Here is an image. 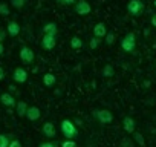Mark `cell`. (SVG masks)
<instances>
[{"instance_id":"6da1fadb","label":"cell","mask_w":156,"mask_h":147,"mask_svg":"<svg viewBox=\"0 0 156 147\" xmlns=\"http://www.w3.org/2000/svg\"><path fill=\"white\" fill-rule=\"evenodd\" d=\"M60 129L66 139H75L78 136V129L75 127V124L70 120H63L60 123Z\"/></svg>"},{"instance_id":"52a82bcc","label":"cell","mask_w":156,"mask_h":147,"mask_svg":"<svg viewBox=\"0 0 156 147\" xmlns=\"http://www.w3.org/2000/svg\"><path fill=\"white\" fill-rule=\"evenodd\" d=\"M12 80H14L16 83H19V84L26 83V81H28V70H26L25 67H22V66L16 67L14 72H12Z\"/></svg>"},{"instance_id":"ac0fdd59","label":"cell","mask_w":156,"mask_h":147,"mask_svg":"<svg viewBox=\"0 0 156 147\" xmlns=\"http://www.w3.org/2000/svg\"><path fill=\"white\" fill-rule=\"evenodd\" d=\"M70 48L73 49V51H81L83 49V40L80 38V37H72L70 38Z\"/></svg>"},{"instance_id":"603a6c76","label":"cell","mask_w":156,"mask_h":147,"mask_svg":"<svg viewBox=\"0 0 156 147\" xmlns=\"http://www.w3.org/2000/svg\"><path fill=\"white\" fill-rule=\"evenodd\" d=\"M133 138H135V141L139 144V147H144V145H145V139H144V135H142V133L135 132V133H133Z\"/></svg>"},{"instance_id":"30bf717a","label":"cell","mask_w":156,"mask_h":147,"mask_svg":"<svg viewBox=\"0 0 156 147\" xmlns=\"http://www.w3.org/2000/svg\"><path fill=\"white\" fill-rule=\"evenodd\" d=\"M40 117H41V110L37 107V106H29L28 107V110H26V120L28 121H37V120H40Z\"/></svg>"},{"instance_id":"ffe728a7","label":"cell","mask_w":156,"mask_h":147,"mask_svg":"<svg viewBox=\"0 0 156 147\" xmlns=\"http://www.w3.org/2000/svg\"><path fill=\"white\" fill-rule=\"evenodd\" d=\"M11 136L6 133H0V147H9Z\"/></svg>"},{"instance_id":"d6a6232c","label":"cell","mask_w":156,"mask_h":147,"mask_svg":"<svg viewBox=\"0 0 156 147\" xmlns=\"http://www.w3.org/2000/svg\"><path fill=\"white\" fill-rule=\"evenodd\" d=\"M5 78V69L2 67V66H0V81H2Z\"/></svg>"},{"instance_id":"44dd1931","label":"cell","mask_w":156,"mask_h":147,"mask_svg":"<svg viewBox=\"0 0 156 147\" xmlns=\"http://www.w3.org/2000/svg\"><path fill=\"white\" fill-rule=\"evenodd\" d=\"M9 14H11L9 13V5L2 2V3H0V16H2V17H8Z\"/></svg>"},{"instance_id":"f546056e","label":"cell","mask_w":156,"mask_h":147,"mask_svg":"<svg viewBox=\"0 0 156 147\" xmlns=\"http://www.w3.org/2000/svg\"><path fill=\"white\" fill-rule=\"evenodd\" d=\"M6 35H8V32L5 29H0V43H3L6 40Z\"/></svg>"},{"instance_id":"2e32d148","label":"cell","mask_w":156,"mask_h":147,"mask_svg":"<svg viewBox=\"0 0 156 147\" xmlns=\"http://www.w3.org/2000/svg\"><path fill=\"white\" fill-rule=\"evenodd\" d=\"M43 84L46 88H54L57 84V77L54 75V74H51V72L44 74V75H43Z\"/></svg>"},{"instance_id":"4316f807","label":"cell","mask_w":156,"mask_h":147,"mask_svg":"<svg viewBox=\"0 0 156 147\" xmlns=\"http://www.w3.org/2000/svg\"><path fill=\"white\" fill-rule=\"evenodd\" d=\"M60 147H76V141L75 139H64L60 144Z\"/></svg>"},{"instance_id":"d6986e66","label":"cell","mask_w":156,"mask_h":147,"mask_svg":"<svg viewBox=\"0 0 156 147\" xmlns=\"http://www.w3.org/2000/svg\"><path fill=\"white\" fill-rule=\"evenodd\" d=\"M113 75H115V67L112 64H106L103 67V77L104 78H112Z\"/></svg>"},{"instance_id":"7c38bea8","label":"cell","mask_w":156,"mask_h":147,"mask_svg":"<svg viewBox=\"0 0 156 147\" xmlns=\"http://www.w3.org/2000/svg\"><path fill=\"white\" fill-rule=\"evenodd\" d=\"M41 133L46 136V138H55L57 135V130H55V126L52 121H46L41 127Z\"/></svg>"},{"instance_id":"cb8c5ba5","label":"cell","mask_w":156,"mask_h":147,"mask_svg":"<svg viewBox=\"0 0 156 147\" xmlns=\"http://www.w3.org/2000/svg\"><path fill=\"white\" fill-rule=\"evenodd\" d=\"M100 43H101V38H97V37H92V38L89 40V49H90V51H94V49H97V48L100 46Z\"/></svg>"},{"instance_id":"836d02e7","label":"cell","mask_w":156,"mask_h":147,"mask_svg":"<svg viewBox=\"0 0 156 147\" xmlns=\"http://www.w3.org/2000/svg\"><path fill=\"white\" fill-rule=\"evenodd\" d=\"M3 52H5V45L0 43V55H3Z\"/></svg>"},{"instance_id":"5bb4252c","label":"cell","mask_w":156,"mask_h":147,"mask_svg":"<svg viewBox=\"0 0 156 147\" xmlns=\"http://www.w3.org/2000/svg\"><path fill=\"white\" fill-rule=\"evenodd\" d=\"M122 127L127 133H135L136 132V123L132 117H124L122 118Z\"/></svg>"},{"instance_id":"9a60e30c","label":"cell","mask_w":156,"mask_h":147,"mask_svg":"<svg viewBox=\"0 0 156 147\" xmlns=\"http://www.w3.org/2000/svg\"><path fill=\"white\" fill-rule=\"evenodd\" d=\"M6 32L9 37H17L20 34V25L16 22V20H11L8 25H6Z\"/></svg>"},{"instance_id":"9c48e42d","label":"cell","mask_w":156,"mask_h":147,"mask_svg":"<svg viewBox=\"0 0 156 147\" xmlns=\"http://www.w3.org/2000/svg\"><path fill=\"white\" fill-rule=\"evenodd\" d=\"M0 103H2L3 106H6V107H16V104H17V101H16L14 95H12V94H9V92H3V94H0Z\"/></svg>"},{"instance_id":"8fae6325","label":"cell","mask_w":156,"mask_h":147,"mask_svg":"<svg viewBox=\"0 0 156 147\" xmlns=\"http://www.w3.org/2000/svg\"><path fill=\"white\" fill-rule=\"evenodd\" d=\"M92 32H94V37H97V38H104L109 31H107V26H106L103 22H98V23H95Z\"/></svg>"},{"instance_id":"5b68a950","label":"cell","mask_w":156,"mask_h":147,"mask_svg":"<svg viewBox=\"0 0 156 147\" xmlns=\"http://www.w3.org/2000/svg\"><path fill=\"white\" fill-rule=\"evenodd\" d=\"M19 58L23 64H32L35 60V52L29 46H22L19 51Z\"/></svg>"},{"instance_id":"d590c367","label":"cell","mask_w":156,"mask_h":147,"mask_svg":"<svg viewBox=\"0 0 156 147\" xmlns=\"http://www.w3.org/2000/svg\"><path fill=\"white\" fill-rule=\"evenodd\" d=\"M153 5H154V8H156V0H153Z\"/></svg>"},{"instance_id":"7402d4cb","label":"cell","mask_w":156,"mask_h":147,"mask_svg":"<svg viewBox=\"0 0 156 147\" xmlns=\"http://www.w3.org/2000/svg\"><path fill=\"white\" fill-rule=\"evenodd\" d=\"M115 40H116V35H115V32H110V31H109V32L106 34V37H104V41H106V45H109V46L113 45Z\"/></svg>"},{"instance_id":"d4e9b609","label":"cell","mask_w":156,"mask_h":147,"mask_svg":"<svg viewBox=\"0 0 156 147\" xmlns=\"http://www.w3.org/2000/svg\"><path fill=\"white\" fill-rule=\"evenodd\" d=\"M26 5V0H11V6H14L16 9H23Z\"/></svg>"},{"instance_id":"4fadbf2b","label":"cell","mask_w":156,"mask_h":147,"mask_svg":"<svg viewBox=\"0 0 156 147\" xmlns=\"http://www.w3.org/2000/svg\"><path fill=\"white\" fill-rule=\"evenodd\" d=\"M41 32H43V35H57L58 34V26H57L55 22H48V23L43 25Z\"/></svg>"},{"instance_id":"e575fe53","label":"cell","mask_w":156,"mask_h":147,"mask_svg":"<svg viewBox=\"0 0 156 147\" xmlns=\"http://www.w3.org/2000/svg\"><path fill=\"white\" fill-rule=\"evenodd\" d=\"M142 84H144V88H145V89H147V88H150V81H148V80H145Z\"/></svg>"},{"instance_id":"7a4b0ae2","label":"cell","mask_w":156,"mask_h":147,"mask_svg":"<svg viewBox=\"0 0 156 147\" xmlns=\"http://www.w3.org/2000/svg\"><path fill=\"white\" fill-rule=\"evenodd\" d=\"M144 11H145V5L142 0H130L127 3V13L132 17H139L144 14Z\"/></svg>"},{"instance_id":"8992f818","label":"cell","mask_w":156,"mask_h":147,"mask_svg":"<svg viewBox=\"0 0 156 147\" xmlns=\"http://www.w3.org/2000/svg\"><path fill=\"white\" fill-rule=\"evenodd\" d=\"M73 11H75V14L84 17V16H89L92 13V6H90V3L87 2V0H78V2L75 3V6H73Z\"/></svg>"},{"instance_id":"4dcf8cb0","label":"cell","mask_w":156,"mask_h":147,"mask_svg":"<svg viewBox=\"0 0 156 147\" xmlns=\"http://www.w3.org/2000/svg\"><path fill=\"white\" fill-rule=\"evenodd\" d=\"M121 144H122V147H132V141H130V139H127V138H126V139H122V141H121Z\"/></svg>"},{"instance_id":"1f68e13d","label":"cell","mask_w":156,"mask_h":147,"mask_svg":"<svg viewBox=\"0 0 156 147\" xmlns=\"http://www.w3.org/2000/svg\"><path fill=\"white\" fill-rule=\"evenodd\" d=\"M150 25H151L153 28H156V14H151V17H150Z\"/></svg>"},{"instance_id":"3957f363","label":"cell","mask_w":156,"mask_h":147,"mask_svg":"<svg viewBox=\"0 0 156 147\" xmlns=\"http://www.w3.org/2000/svg\"><path fill=\"white\" fill-rule=\"evenodd\" d=\"M94 117L97 118V121L100 124H110V123H113V113L109 109H95L94 110Z\"/></svg>"},{"instance_id":"f1b7e54d","label":"cell","mask_w":156,"mask_h":147,"mask_svg":"<svg viewBox=\"0 0 156 147\" xmlns=\"http://www.w3.org/2000/svg\"><path fill=\"white\" fill-rule=\"evenodd\" d=\"M9 147H23V145H22L20 139H11V142H9Z\"/></svg>"},{"instance_id":"277c9868","label":"cell","mask_w":156,"mask_h":147,"mask_svg":"<svg viewBox=\"0 0 156 147\" xmlns=\"http://www.w3.org/2000/svg\"><path fill=\"white\" fill-rule=\"evenodd\" d=\"M136 48V37L133 32H127L121 40V49L124 52H133Z\"/></svg>"},{"instance_id":"e0dca14e","label":"cell","mask_w":156,"mask_h":147,"mask_svg":"<svg viewBox=\"0 0 156 147\" xmlns=\"http://www.w3.org/2000/svg\"><path fill=\"white\" fill-rule=\"evenodd\" d=\"M28 104H26V101H19L17 104H16V112H17V115L20 117V118H25L26 117V110H28Z\"/></svg>"},{"instance_id":"484cf974","label":"cell","mask_w":156,"mask_h":147,"mask_svg":"<svg viewBox=\"0 0 156 147\" xmlns=\"http://www.w3.org/2000/svg\"><path fill=\"white\" fill-rule=\"evenodd\" d=\"M38 147H60V142H57V141H43V142H40Z\"/></svg>"},{"instance_id":"83f0119b","label":"cell","mask_w":156,"mask_h":147,"mask_svg":"<svg viewBox=\"0 0 156 147\" xmlns=\"http://www.w3.org/2000/svg\"><path fill=\"white\" fill-rule=\"evenodd\" d=\"M58 5H63V6H72L76 3V0H57Z\"/></svg>"},{"instance_id":"ba28073f","label":"cell","mask_w":156,"mask_h":147,"mask_svg":"<svg viewBox=\"0 0 156 147\" xmlns=\"http://www.w3.org/2000/svg\"><path fill=\"white\" fill-rule=\"evenodd\" d=\"M40 46L44 51L55 49V46H57V35H43L41 37V41H40Z\"/></svg>"}]
</instances>
